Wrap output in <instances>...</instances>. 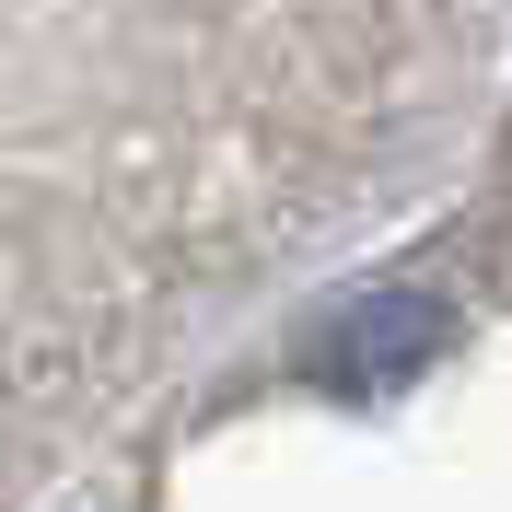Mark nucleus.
Instances as JSON below:
<instances>
[{
  "instance_id": "1",
  "label": "nucleus",
  "mask_w": 512,
  "mask_h": 512,
  "mask_svg": "<svg viewBox=\"0 0 512 512\" xmlns=\"http://www.w3.org/2000/svg\"><path fill=\"white\" fill-rule=\"evenodd\" d=\"M431 350H443V291H361L303 338V373H326L338 396H396Z\"/></svg>"
}]
</instances>
